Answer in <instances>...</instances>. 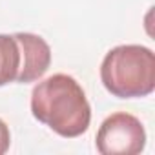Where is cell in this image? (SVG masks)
<instances>
[{
  "label": "cell",
  "instance_id": "obj_3",
  "mask_svg": "<svg viewBox=\"0 0 155 155\" xmlns=\"http://www.w3.org/2000/svg\"><path fill=\"white\" fill-rule=\"evenodd\" d=\"M95 146L102 155H137L146 148L144 126L131 113H111L102 120Z\"/></svg>",
  "mask_w": 155,
  "mask_h": 155
},
{
  "label": "cell",
  "instance_id": "obj_5",
  "mask_svg": "<svg viewBox=\"0 0 155 155\" xmlns=\"http://www.w3.org/2000/svg\"><path fill=\"white\" fill-rule=\"evenodd\" d=\"M20 68V49L13 35H0V88L17 82Z\"/></svg>",
  "mask_w": 155,
  "mask_h": 155
},
{
  "label": "cell",
  "instance_id": "obj_2",
  "mask_svg": "<svg viewBox=\"0 0 155 155\" xmlns=\"http://www.w3.org/2000/svg\"><path fill=\"white\" fill-rule=\"evenodd\" d=\"M101 81L117 99H140L155 90V53L139 44L110 49L101 64Z\"/></svg>",
  "mask_w": 155,
  "mask_h": 155
},
{
  "label": "cell",
  "instance_id": "obj_6",
  "mask_svg": "<svg viewBox=\"0 0 155 155\" xmlns=\"http://www.w3.org/2000/svg\"><path fill=\"white\" fill-rule=\"evenodd\" d=\"M9 144H11V133H9V128L8 124L0 119V155H4L8 150H9Z\"/></svg>",
  "mask_w": 155,
  "mask_h": 155
},
{
  "label": "cell",
  "instance_id": "obj_1",
  "mask_svg": "<svg viewBox=\"0 0 155 155\" xmlns=\"http://www.w3.org/2000/svg\"><path fill=\"white\" fill-rule=\"evenodd\" d=\"M31 113L64 139L81 137L91 122V106L82 86L66 73H55L33 88Z\"/></svg>",
  "mask_w": 155,
  "mask_h": 155
},
{
  "label": "cell",
  "instance_id": "obj_4",
  "mask_svg": "<svg viewBox=\"0 0 155 155\" xmlns=\"http://www.w3.org/2000/svg\"><path fill=\"white\" fill-rule=\"evenodd\" d=\"M13 37L20 49V68L17 82L29 84L40 81L51 66L49 44L35 33H15Z\"/></svg>",
  "mask_w": 155,
  "mask_h": 155
}]
</instances>
